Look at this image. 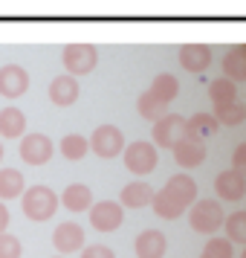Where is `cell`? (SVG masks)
I'll list each match as a JSON object with an SVG mask.
<instances>
[{
    "label": "cell",
    "instance_id": "cell-1",
    "mask_svg": "<svg viewBox=\"0 0 246 258\" xmlns=\"http://www.w3.org/2000/svg\"><path fill=\"white\" fill-rule=\"evenodd\" d=\"M197 203V183L188 174H174L165 180V186L153 195V212L162 221H177L186 209Z\"/></svg>",
    "mask_w": 246,
    "mask_h": 258
},
{
    "label": "cell",
    "instance_id": "cell-2",
    "mask_svg": "<svg viewBox=\"0 0 246 258\" xmlns=\"http://www.w3.org/2000/svg\"><path fill=\"white\" fill-rule=\"evenodd\" d=\"M21 206H24V215L29 218V221L44 223L58 212L61 198L49 186H29L24 191V198H21Z\"/></svg>",
    "mask_w": 246,
    "mask_h": 258
},
{
    "label": "cell",
    "instance_id": "cell-3",
    "mask_svg": "<svg viewBox=\"0 0 246 258\" xmlns=\"http://www.w3.org/2000/svg\"><path fill=\"white\" fill-rule=\"evenodd\" d=\"M122 160H125V168H128L130 174L145 177L159 165V148L148 140H136V142H130V145H125Z\"/></svg>",
    "mask_w": 246,
    "mask_h": 258
},
{
    "label": "cell",
    "instance_id": "cell-4",
    "mask_svg": "<svg viewBox=\"0 0 246 258\" xmlns=\"http://www.w3.org/2000/svg\"><path fill=\"white\" fill-rule=\"evenodd\" d=\"M188 223L191 229L200 235H214L226 223V215H223V206L217 200H197L191 209H188Z\"/></svg>",
    "mask_w": 246,
    "mask_h": 258
},
{
    "label": "cell",
    "instance_id": "cell-5",
    "mask_svg": "<svg viewBox=\"0 0 246 258\" xmlns=\"http://www.w3.org/2000/svg\"><path fill=\"white\" fill-rule=\"evenodd\" d=\"M61 64H64L67 76H72V79L75 76H87L99 64V49L93 44H67L64 52H61Z\"/></svg>",
    "mask_w": 246,
    "mask_h": 258
},
{
    "label": "cell",
    "instance_id": "cell-6",
    "mask_svg": "<svg viewBox=\"0 0 246 258\" xmlns=\"http://www.w3.org/2000/svg\"><path fill=\"white\" fill-rule=\"evenodd\" d=\"M90 151L102 160H113L119 154H125V137L116 125H99L90 137Z\"/></svg>",
    "mask_w": 246,
    "mask_h": 258
},
{
    "label": "cell",
    "instance_id": "cell-7",
    "mask_svg": "<svg viewBox=\"0 0 246 258\" xmlns=\"http://www.w3.org/2000/svg\"><path fill=\"white\" fill-rule=\"evenodd\" d=\"M153 145L156 148H171L174 151V145L183 137H186V116H180V113H165L159 122H153Z\"/></svg>",
    "mask_w": 246,
    "mask_h": 258
},
{
    "label": "cell",
    "instance_id": "cell-8",
    "mask_svg": "<svg viewBox=\"0 0 246 258\" xmlns=\"http://www.w3.org/2000/svg\"><path fill=\"white\" fill-rule=\"evenodd\" d=\"M21 160L29 165H47L52 160V154H55V145L49 140L47 134H26L24 140H21Z\"/></svg>",
    "mask_w": 246,
    "mask_h": 258
},
{
    "label": "cell",
    "instance_id": "cell-9",
    "mask_svg": "<svg viewBox=\"0 0 246 258\" xmlns=\"http://www.w3.org/2000/svg\"><path fill=\"white\" fill-rule=\"evenodd\" d=\"M125 223V209L116 200H99L90 209V226H96L99 232H116Z\"/></svg>",
    "mask_w": 246,
    "mask_h": 258
},
{
    "label": "cell",
    "instance_id": "cell-10",
    "mask_svg": "<svg viewBox=\"0 0 246 258\" xmlns=\"http://www.w3.org/2000/svg\"><path fill=\"white\" fill-rule=\"evenodd\" d=\"M214 191H217V198L226 200V203H237V200L246 198V174L240 171H220V174L214 177Z\"/></svg>",
    "mask_w": 246,
    "mask_h": 258
},
{
    "label": "cell",
    "instance_id": "cell-11",
    "mask_svg": "<svg viewBox=\"0 0 246 258\" xmlns=\"http://www.w3.org/2000/svg\"><path fill=\"white\" fill-rule=\"evenodd\" d=\"M52 246L58 249V255H70V252H78L84 249V229L78 223H58L52 229Z\"/></svg>",
    "mask_w": 246,
    "mask_h": 258
},
{
    "label": "cell",
    "instance_id": "cell-12",
    "mask_svg": "<svg viewBox=\"0 0 246 258\" xmlns=\"http://www.w3.org/2000/svg\"><path fill=\"white\" fill-rule=\"evenodd\" d=\"M29 90V73L21 64H3L0 67V96L18 99Z\"/></svg>",
    "mask_w": 246,
    "mask_h": 258
},
{
    "label": "cell",
    "instance_id": "cell-13",
    "mask_svg": "<svg viewBox=\"0 0 246 258\" xmlns=\"http://www.w3.org/2000/svg\"><path fill=\"white\" fill-rule=\"evenodd\" d=\"M206 157H209V148H206L203 140L183 137V140L174 145V160H177V165H183V168H197V165L206 163Z\"/></svg>",
    "mask_w": 246,
    "mask_h": 258
},
{
    "label": "cell",
    "instance_id": "cell-14",
    "mask_svg": "<svg viewBox=\"0 0 246 258\" xmlns=\"http://www.w3.org/2000/svg\"><path fill=\"white\" fill-rule=\"evenodd\" d=\"M78 96H81V87H78V79H72V76H55L52 82H49V99H52V105L55 107H70L78 102Z\"/></svg>",
    "mask_w": 246,
    "mask_h": 258
},
{
    "label": "cell",
    "instance_id": "cell-15",
    "mask_svg": "<svg viewBox=\"0 0 246 258\" xmlns=\"http://www.w3.org/2000/svg\"><path fill=\"white\" fill-rule=\"evenodd\" d=\"M180 64L188 73H206L211 67V47L209 44H183L180 47Z\"/></svg>",
    "mask_w": 246,
    "mask_h": 258
},
{
    "label": "cell",
    "instance_id": "cell-16",
    "mask_svg": "<svg viewBox=\"0 0 246 258\" xmlns=\"http://www.w3.org/2000/svg\"><path fill=\"white\" fill-rule=\"evenodd\" d=\"M133 249H136V258H162L168 249V238L159 229H145L136 235Z\"/></svg>",
    "mask_w": 246,
    "mask_h": 258
},
{
    "label": "cell",
    "instance_id": "cell-17",
    "mask_svg": "<svg viewBox=\"0 0 246 258\" xmlns=\"http://www.w3.org/2000/svg\"><path fill=\"white\" fill-rule=\"evenodd\" d=\"M153 191L145 180H133L128 186L122 188V195H119V203H122V209H142V206H151L153 203Z\"/></svg>",
    "mask_w": 246,
    "mask_h": 258
},
{
    "label": "cell",
    "instance_id": "cell-18",
    "mask_svg": "<svg viewBox=\"0 0 246 258\" xmlns=\"http://www.w3.org/2000/svg\"><path fill=\"white\" fill-rule=\"evenodd\" d=\"M93 191L90 186H84V183H70V186L61 191V206L70 212H90L93 209Z\"/></svg>",
    "mask_w": 246,
    "mask_h": 258
},
{
    "label": "cell",
    "instance_id": "cell-19",
    "mask_svg": "<svg viewBox=\"0 0 246 258\" xmlns=\"http://www.w3.org/2000/svg\"><path fill=\"white\" fill-rule=\"evenodd\" d=\"M223 79H229L234 84L246 82V44H234L223 55Z\"/></svg>",
    "mask_w": 246,
    "mask_h": 258
},
{
    "label": "cell",
    "instance_id": "cell-20",
    "mask_svg": "<svg viewBox=\"0 0 246 258\" xmlns=\"http://www.w3.org/2000/svg\"><path fill=\"white\" fill-rule=\"evenodd\" d=\"M0 137H6V140H24L26 137V116L21 107H3L0 110Z\"/></svg>",
    "mask_w": 246,
    "mask_h": 258
},
{
    "label": "cell",
    "instance_id": "cell-21",
    "mask_svg": "<svg viewBox=\"0 0 246 258\" xmlns=\"http://www.w3.org/2000/svg\"><path fill=\"white\" fill-rule=\"evenodd\" d=\"M148 93H151L153 99H159V102L168 107L177 96H180V82H177V76H171V73H159V76L153 79V84L148 87Z\"/></svg>",
    "mask_w": 246,
    "mask_h": 258
},
{
    "label": "cell",
    "instance_id": "cell-22",
    "mask_svg": "<svg viewBox=\"0 0 246 258\" xmlns=\"http://www.w3.org/2000/svg\"><path fill=\"white\" fill-rule=\"evenodd\" d=\"M26 180L18 168H0V200H15L24 198Z\"/></svg>",
    "mask_w": 246,
    "mask_h": 258
},
{
    "label": "cell",
    "instance_id": "cell-23",
    "mask_svg": "<svg viewBox=\"0 0 246 258\" xmlns=\"http://www.w3.org/2000/svg\"><path fill=\"white\" fill-rule=\"evenodd\" d=\"M220 122L214 119V113H194V116L186 119V137H194V140H206L211 134H217Z\"/></svg>",
    "mask_w": 246,
    "mask_h": 258
},
{
    "label": "cell",
    "instance_id": "cell-24",
    "mask_svg": "<svg viewBox=\"0 0 246 258\" xmlns=\"http://www.w3.org/2000/svg\"><path fill=\"white\" fill-rule=\"evenodd\" d=\"M209 96H211V105L214 107L232 105V102H237V84L220 76V79H214V82L209 84Z\"/></svg>",
    "mask_w": 246,
    "mask_h": 258
},
{
    "label": "cell",
    "instance_id": "cell-25",
    "mask_svg": "<svg viewBox=\"0 0 246 258\" xmlns=\"http://www.w3.org/2000/svg\"><path fill=\"white\" fill-rule=\"evenodd\" d=\"M90 151V140H84L81 134H67V137H61V157L64 160H84Z\"/></svg>",
    "mask_w": 246,
    "mask_h": 258
},
{
    "label": "cell",
    "instance_id": "cell-26",
    "mask_svg": "<svg viewBox=\"0 0 246 258\" xmlns=\"http://www.w3.org/2000/svg\"><path fill=\"white\" fill-rule=\"evenodd\" d=\"M136 110H139V116H142V119H148V122H159V119L168 113V107H165L159 99H153L148 90H145V93L136 99Z\"/></svg>",
    "mask_w": 246,
    "mask_h": 258
},
{
    "label": "cell",
    "instance_id": "cell-27",
    "mask_svg": "<svg viewBox=\"0 0 246 258\" xmlns=\"http://www.w3.org/2000/svg\"><path fill=\"white\" fill-rule=\"evenodd\" d=\"M223 229H226V238L232 241V244H240L246 246V212H232L226 223H223Z\"/></svg>",
    "mask_w": 246,
    "mask_h": 258
},
{
    "label": "cell",
    "instance_id": "cell-28",
    "mask_svg": "<svg viewBox=\"0 0 246 258\" xmlns=\"http://www.w3.org/2000/svg\"><path fill=\"white\" fill-rule=\"evenodd\" d=\"M214 119L226 125V128H234L246 119V105L243 102H232V105H223V107H214Z\"/></svg>",
    "mask_w": 246,
    "mask_h": 258
},
{
    "label": "cell",
    "instance_id": "cell-29",
    "mask_svg": "<svg viewBox=\"0 0 246 258\" xmlns=\"http://www.w3.org/2000/svg\"><path fill=\"white\" fill-rule=\"evenodd\" d=\"M200 258H234V244L229 238H209Z\"/></svg>",
    "mask_w": 246,
    "mask_h": 258
},
{
    "label": "cell",
    "instance_id": "cell-30",
    "mask_svg": "<svg viewBox=\"0 0 246 258\" xmlns=\"http://www.w3.org/2000/svg\"><path fill=\"white\" fill-rule=\"evenodd\" d=\"M24 255V244L15 235H0V258H21Z\"/></svg>",
    "mask_w": 246,
    "mask_h": 258
},
{
    "label": "cell",
    "instance_id": "cell-31",
    "mask_svg": "<svg viewBox=\"0 0 246 258\" xmlns=\"http://www.w3.org/2000/svg\"><path fill=\"white\" fill-rule=\"evenodd\" d=\"M81 258H116V252L107 244H90L81 249Z\"/></svg>",
    "mask_w": 246,
    "mask_h": 258
},
{
    "label": "cell",
    "instance_id": "cell-32",
    "mask_svg": "<svg viewBox=\"0 0 246 258\" xmlns=\"http://www.w3.org/2000/svg\"><path fill=\"white\" fill-rule=\"evenodd\" d=\"M232 168H234V171H240V174H246V142H240V145L234 148V154H232Z\"/></svg>",
    "mask_w": 246,
    "mask_h": 258
},
{
    "label": "cell",
    "instance_id": "cell-33",
    "mask_svg": "<svg viewBox=\"0 0 246 258\" xmlns=\"http://www.w3.org/2000/svg\"><path fill=\"white\" fill-rule=\"evenodd\" d=\"M9 229V209H6V203H0V235H6Z\"/></svg>",
    "mask_w": 246,
    "mask_h": 258
},
{
    "label": "cell",
    "instance_id": "cell-34",
    "mask_svg": "<svg viewBox=\"0 0 246 258\" xmlns=\"http://www.w3.org/2000/svg\"><path fill=\"white\" fill-rule=\"evenodd\" d=\"M0 160H3V142H0Z\"/></svg>",
    "mask_w": 246,
    "mask_h": 258
},
{
    "label": "cell",
    "instance_id": "cell-35",
    "mask_svg": "<svg viewBox=\"0 0 246 258\" xmlns=\"http://www.w3.org/2000/svg\"><path fill=\"white\" fill-rule=\"evenodd\" d=\"M240 258H246V249H243V252H240Z\"/></svg>",
    "mask_w": 246,
    "mask_h": 258
},
{
    "label": "cell",
    "instance_id": "cell-36",
    "mask_svg": "<svg viewBox=\"0 0 246 258\" xmlns=\"http://www.w3.org/2000/svg\"><path fill=\"white\" fill-rule=\"evenodd\" d=\"M52 258H64V255H52Z\"/></svg>",
    "mask_w": 246,
    "mask_h": 258
}]
</instances>
